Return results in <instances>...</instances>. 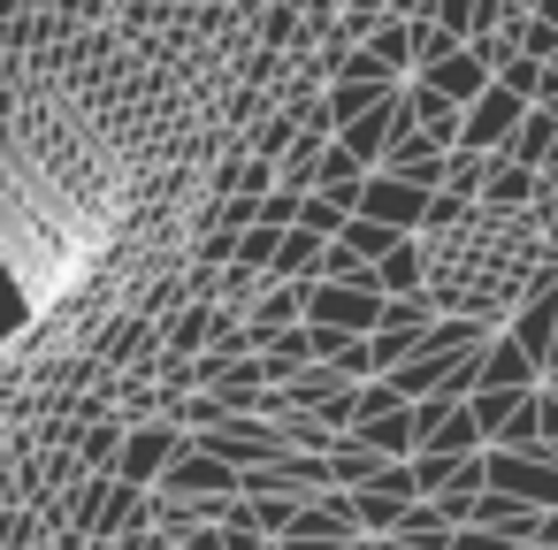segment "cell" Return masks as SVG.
<instances>
[{
    "label": "cell",
    "mask_w": 558,
    "mask_h": 550,
    "mask_svg": "<svg viewBox=\"0 0 558 550\" xmlns=\"http://www.w3.org/2000/svg\"><path fill=\"white\" fill-rule=\"evenodd\" d=\"M375 466H383V459H375V451H367L360 436H344V443L329 451V481H337V489H360V481H367Z\"/></svg>",
    "instance_id": "cell-26"
},
{
    "label": "cell",
    "mask_w": 558,
    "mask_h": 550,
    "mask_svg": "<svg viewBox=\"0 0 558 550\" xmlns=\"http://www.w3.org/2000/svg\"><path fill=\"white\" fill-rule=\"evenodd\" d=\"M276 245H283V230H268V222H253V230L238 237V268H260V276H268V260H276Z\"/></svg>",
    "instance_id": "cell-30"
},
{
    "label": "cell",
    "mask_w": 558,
    "mask_h": 550,
    "mask_svg": "<svg viewBox=\"0 0 558 550\" xmlns=\"http://www.w3.org/2000/svg\"><path fill=\"white\" fill-rule=\"evenodd\" d=\"M245 497V512H253V535H291V520H299V497H253V489H238Z\"/></svg>",
    "instance_id": "cell-27"
},
{
    "label": "cell",
    "mask_w": 558,
    "mask_h": 550,
    "mask_svg": "<svg viewBox=\"0 0 558 550\" xmlns=\"http://www.w3.org/2000/svg\"><path fill=\"white\" fill-rule=\"evenodd\" d=\"M352 436L375 451V459H413L421 451V420H413V398H398L383 375L360 382V413H352Z\"/></svg>",
    "instance_id": "cell-1"
},
{
    "label": "cell",
    "mask_w": 558,
    "mask_h": 550,
    "mask_svg": "<svg viewBox=\"0 0 558 550\" xmlns=\"http://www.w3.org/2000/svg\"><path fill=\"white\" fill-rule=\"evenodd\" d=\"M344 222H352V207H337V199L306 192V207H299V230H314V237H337Z\"/></svg>",
    "instance_id": "cell-28"
},
{
    "label": "cell",
    "mask_w": 558,
    "mask_h": 550,
    "mask_svg": "<svg viewBox=\"0 0 558 550\" xmlns=\"http://www.w3.org/2000/svg\"><path fill=\"white\" fill-rule=\"evenodd\" d=\"M322 154H329V131H299V138H291V154L276 161V184H291V192H314V169H322Z\"/></svg>",
    "instance_id": "cell-20"
},
{
    "label": "cell",
    "mask_w": 558,
    "mask_h": 550,
    "mask_svg": "<svg viewBox=\"0 0 558 550\" xmlns=\"http://www.w3.org/2000/svg\"><path fill=\"white\" fill-rule=\"evenodd\" d=\"M184 451V428L161 413V420H138L131 428V443H123V459H116V481H131V489H154L161 481V466Z\"/></svg>",
    "instance_id": "cell-7"
},
{
    "label": "cell",
    "mask_w": 558,
    "mask_h": 550,
    "mask_svg": "<svg viewBox=\"0 0 558 550\" xmlns=\"http://www.w3.org/2000/svg\"><path fill=\"white\" fill-rule=\"evenodd\" d=\"M398 237H413V230H390V222H375V215H352V222L337 230V245H352V253H360L367 268H375V260H383V253H390Z\"/></svg>",
    "instance_id": "cell-23"
},
{
    "label": "cell",
    "mask_w": 558,
    "mask_h": 550,
    "mask_svg": "<svg viewBox=\"0 0 558 550\" xmlns=\"http://www.w3.org/2000/svg\"><path fill=\"white\" fill-rule=\"evenodd\" d=\"M314 192L360 215V192H367V169H360V154H352L344 138H329V154H322V169H314Z\"/></svg>",
    "instance_id": "cell-14"
},
{
    "label": "cell",
    "mask_w": 558,
    "mask_h": 550,
    "mask_svg": "<svg viewBox=\"0 0 558 550\" xmlns=\"http://www.w3.org/2000/svg\"><path fill=\"white\" fill-rule=\"evenodd\" d=\"M154 489H161V497H192V504H207V497H238V466L184 436V451L161 466V481H154Z\"/></svg>",
    "instance_id": "cell-5"
},
{
    "label": "cell",
    "mask_w": 558,
    "mask_h": 550,
    "mask_svg": "<svg viewBox=\"0 0 558 550\" xmlns=\"http://www.w3.org/2000/svg\"><path fill=\"white\" fill-rule=\"evenodd\" d=\"M215 398H222V413H253V420H260V398H268V382H260V359H238V367L215 382Z\"/></svg>",
    "instance_id": "cell-22"
},
{
    "label": "cell",
    "mask_w": 558,
    "mask_h": 550,
    "mask_svg": "<svg viewBox=\"0 0 558 550\" xmlns=\"http://www.w3.org/2000/svg\"><path fill=\"white\" fill-rule=\"evenodd\" d=\"M383 291L375 283H306V321H322V329H337V337H375V321H383Z\"/></svg>",
    "instance_id": "cell-3"
},
{
    "label": "cell",
    "mask_w": 558,
    "mask_h": 550,
    "mask_svg": "<svg viewBox=\"0 0 558 550\" xmlns=\"http://www.w3.org/2000/svg\"><path fill=\"white\" fill-rule=\"evenodd\" d=\"M322 245H329V237H314V230L291 222L283 245H276V260H268V276H276V283H314V276H322Z\"/></svg>",
    "instance_id": "cell-18"
},
{
    "label": "cell",
    "mask_w": 558,
    "mask_h": 550,
    "mask_svg": "<svg viewBox=\"0 0 558 550\" xmlns=\"http://www.w3.org/2000/svg\"><path fill=\"white\" fill-rule=\"evenodd\" d=\"M421 207H428V192L421 184H398V176H367V192H360V215H375V222H390V230H421Z\"/></svg>",
    "instance_id": "cell-11"
},
{
    "label": "cell",
    "mask_w": 558,
    "mask_h": 550,
    "mask_svg": "<svg viewBox=\"0 0 558 550\" xmlns=\"http://www.w3.org/2000/svg\"><path fill=\"white\" fill-rule=\"evenodd\" d=\"M276 9H299V16H314V0H276Z\"/></svg>",
    "instance_id": "cell-33"
},
{
    "label": "cell",
    "mask_w": 558,
    "mask_h": 550,
    "mask_svg": "<svg viewBox=\"0 0 558 550\" xmlns=\"http://www.w3.org/2000/svg\"><path fill=\"white\" fill-rule=\"evenodd\" d=\"M482 184H489V154H474V146H451V154H444V192H459V199H482Z\"/></svg>",
    "instance_id": "cell-25"
},
{
    "label": "cell",
    "mask_w": 558,
    "mask_h": 550,
    "mask_svg": "<svg viewBox=\"0 0 558 550\" xmlns=\"http://www.w3.org/2000/svg\"><path fill=\"white\" fill-rule=\"evenodd\" d=\"M535 16H543V24H558V0H535Z\"/></svg>",
    "instance_id": "cell-32"
},
{
    "label": "cell",
    "mask_w": 558,
    "mask_h": 550,
    "mask_svg": "<svg viewBox=\"0 0 558 550\" xmlns=\"http://www.w3.org/2000/svg\"><path fill=\"white\" fill-rule=\"evenodd\" d=\"M428 9H436V0H390V16H405V24H413V16H428Z\"/></svg>",
    "instance_id": "cell-31"
},
{
    "label": "cell",
    "mask_w": 558,
    "mask_h": 550,
    "mask_svg": "<svg viewBox=\"0 0 558 550\" xmlns=\"http://www.w3.org/2000/svg\"><path fill=\"white\" fill-rule=\"evenodd\" d=\"M558 146V115L550 108H527V123L512 131V146H505V161H520V169H543V154Z\"/></svg>",
    "instance_id": "cell-21"
},
{
    "label": "cell",
    "mask_w": 558,
    "mask_h": 550,
    "mask_svg": "<svg viewBox=\"0 0 558 550\" xmlns=\"http://www.w3.org/2000/svg\"><path fill=\"white\" fill-rule=\"evenodd\" d=\"M299 207H306V192H291V184H268V192H260V222H268V230H291Z\"/></svg>",
    "instance_id": "cell-29"
},
{
    "label": "cell",
    "mask_w": 558,
    "mask_h": 550,
    "mask_svg": "<svg viewBox=\"0 0 558 550\" xmlns=\"http://www.w3.org/2000/svg\"><path fill=\"white\" fill-rule=\"evenodd\" d=\"M383 176H398V184H421V192H444V146H436L428 131H405V138L383 154Z\"/></svg>",
    "instance_id": "cell-9"
},
{
    "label": "cell",
    "mask_w": 558,
    "mask_h": 550,
    "mask_svg": "<svg viewBox=\"0 0 558 550\" xmlns=\"http://www.w3.org/2000/svg\"><path fill=\"white\" fill-rule=\"evenodd\" d=\"M352 497V520H360V535H390L398 527V512L421 497V481H413V459H383L360 489H344Z\"/></svg>",
    "instance_id": "cell-2"
},
{
    "label": "cell",
    "mask_w": 558,
    "mask_h": 550,
    "mask_svg": "<svg viewBox=\"0 0 558 550\" xmlns=\"http://www.w3.org/2000/svg\"><path fill=\"white\" fill-rule=\"evenodd\" d=\"M543 192V169H520L505 154H489V184H482V215H527Z\"/></svg>",
    "instance_id": "cell-10"
},
{
    "label": "cell",
    "mask_w": 558,
    "mask_h": 550,
    "mask_svg": "<svg viewBox=\"0 0 558 550\" xmlns=\"http://www.w3.org/2000/svg\"><path fill=\"white\" fill-rule=\"evenodd\" d=\"M390 542H398V550H444V542H451V520H444V512H436L428 497H413V504L398 512Z\"/></svg>",
    "instance_id": "cell-19"
},
{
    "label": "cell",
    "mask_w": 558,
    "mask_h": 550,
    "mask_svg": "<svg viewBox=\"0 0 558 550\" xmlns=\"http://www.w3.org/2000/svg\"><path fill=\"white\" fill-rule=\"evenodd\" d=\"M306 321V283H260V298L245 306V329H253V352L268 344V337H283V329H299Z\"/></svg>",
    "instance_id": "cell-8"
},
{
    "label": "cell",
    "mask_w": 558,
    "mask_h": 550,
    "mask_svg": "<svg viewBox=\"0 0 558 550\" xmlns=\"http://www.w3.org/2000/svg\"><path fill=\"white\" fill-rule=\"evenodd\" d=\"M520 123H527V100H520L512 85L489 77V85L466 100V131H459V146H474V154H505Z\"/></svg>",
    "instance_id": "cell-4"
},
{
    "label": "cell",
    "mask_w": 558,
    "mask_h": 550,
    "mask_svg": "<svg viewBox=\"0 0 558 550\" xmlns=\"http://www.w3.org/2000/svg\"><path fill=\"white\" fill-rule=\"evenodd\" d=\"M421 85H436L444 100H459V108H466V100H474V93L489 85V62H482V47H459L451 62H436V70H421Z\"/></svg>",
    "instance_id": "cell-16"
},
{
    "label": "cell",
    "mask_w": 558,
    "mask_h": 550,
    "mask_svg": "<svg viewBox=\"0 0 558 550\" xmlns=\"http://www.w3.org/2000/svg\"><path fill=\"white\" fill-rule=\"evenodd\" d=\"M466 527H497L505 542H535V535H543V512H535V504H520V497H505V489H482Z\"/></svg>",
    "instance_id": "cell-13"
},
{
    "label": "cell",
    "mask_w": 558,
    "mask_h": 550,
    "mask_svg": "<svg viewBox=\"0 0 558 550\" xmlns=\"http://www.w3.org/2000/svg\"><path fill=\"white\" fill-rule=\"evenodd\" d=\"M390 93H398L390 77H337V85H329V100H322V108H329V131H344V123L375 115V108H383Z\"/></svg>",
    "instance_id": "cell-15"
},
{
    "label": "cell",
    "mask_w": 558,
    "mask_h": 550,
    "mask_svg": "<svg viewBox=\"0 0 558 550\" xmlns=\"http://www.w3.org/2000/svg\"><path fill=\"white\" fill-rule=\"evenodd\" d=\"M459 47H466L459 32H444L436 16H413V77H421V70H436V62H451Z\"/></svg>",
    "instance_id": "cell-24"
},
{
    "label": "cell",
    "mask_w": 558,
    "mask_h": 550,
    "mask_svg": "<svg viewBox=\"0 0 558 550\" xmlns=\"http://www.w3.org/2000/svg\"><path fill=\"white\" fill-rule=\"evenodd\" d=\"M375 283H383V298H421V291H428V245H421V237H398V245L375 260Z\"/></svg>",
    "instance_id": "cell-12"
},
{
    "label": "cell",
    "mask_w": 558,
    "mask_h": 550,
    "mask_svg": "<svg viewBox=\"0 0 558 550\" xmlns=\"http://www.w3.org/2000/svg\"><path fill=\"white\" fill-rule=\"evenodd\" d=\"M489 489L535 504V512H558V459L535 443V451H489Z\"/></svg>",
    "instance_id": "cell-6"
},
{
    "label": "cell",
    "mask_w": 558,
    "mask_h": 550,
    "mask_svg": "<svg viewBox=\"0 0 558 550\" xmlns=\"http://www.w3.org/2000/svg\"><path fill=\"white\" fill-rule=\"evenodd\" d=\"M123 443H131V420H123V413H100V420H85V436H77V466H85V474H116Z\"/></svg>",
    "instance_id": "cell-17"
}]
</instances>
